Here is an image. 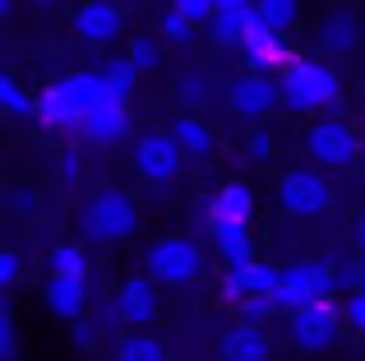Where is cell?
<instances>
[{
	"label": "cell",
	"mask_w": 365,
	"mask_h": 361,
	"mask_svg": "<svg viewBox=\"0 0 365 361\" xmlns=\"http://www.w3.org/2000/svg\"><path fill=\"white\" fill-rule=\"evenodd\" d=\"M102 98H107L102 70H74L65 79H56L51 88L37 93V121L46 130H79Z\"/></svg>",
	"instance_id": "cell-1"
},
{
	"label": "cell",
	"mask_w": 365,
	"mask_h": 361,
	"mask_svg": "<svg viewBox=\"0 0 365 361\" xmlns=\"http://www.w3.org/2000/svg\"><path fill=\"white\" fill-rule=\"evenodd\" d=\"M277 79H282V107L296 111V116H314V111H338L342 107V79L319 56H296Z\"/></svg>",
	"instance_id": "cell-2"
},
{
	"label": "cell",
	"mask_w": 365,
	"mask_h": 361,
	"mask_svg": "<svg viewBox=\"0 0 365 361\" xmlns=\"http://www.w3.org/2000/svg\"><path fill=\"white\" fill-rule=\"evenodd\" d=\"M139 227V204L125 190H98L83 208V236L98 245H116L125 236H134Z\"/></svg>",
	"instance_id": "cell-3"
},
{
	"label": "cell",
	"mask_w": 365,
	"mask_h": 361,
	"mask_svg": "<svg viewBox=\"0 0 365 361\" xmlns=\"http://www.w3.org/2000/svg\"><path fill=\"white\" fill-rule=\"evenodd\" d=\"M338 292V264L329 260H292L282 264V288H277V301H282V310L292 315V310L310 306V301H324Z\"/></svg>",
	"instance_id": "cell-4"
},
{
	"label": "cell",
	"mask_w": 365,
	"mask_h": 361,
	"mask_svg": "<svg viewBox=\"0 0 365 361\" xmlns=\"http://www.w3.org/2000/svg\"><path fill=\"white\" fill-rule=\"evenodd\" d=\"M277 208L287 218H319L324 208L333 204V185L324 180L319 167H287L277 176Z\"/></svg>",
	"instance_id": "cell-5"
},
{
	"label": "cell",
	"mask_w": 365,
	"mask_h": 361,
	"mask_svg": "<svg viewBox=\"0 0 365 361\" xmlns=\"http://www.w3.org/2000/svg\"><path fill=\"white\" fill-rule=\"evenodd\" d=\"M342 329H347V315H342V306L333 297L310 301V306L292 310V320H287V334H292V343L301 352H329Z\"/></svg>",
	"instance_id": "cell-6"
},
{
	"label": "cell",
	"mask_w": 365,
	"mask_h": 361,
	"mask_svg": "<svg viewBox=\"0 0 365 361\" xmlns=\"http://www.w3.org/2000/svg\"><path fill=\"white\" fill-rule=\"evenodd\" d=\"M143 269L162 283V288H176V283H190L204 273V250L190 236H158L143 255Z\"/></svg>",
	"instance_id": "cell-7"
},
{
	"label": "cell",
	"mask_w": 365,
	"mask_h": 361,
	"mask_svg": "<svg viewBox=\"0 0 365 361\" xmlns=\"http://www.w3.org/2000/svg\"><path fill=\"white\" fill-rule=\"evenodd\" d=\"M305 153L314 167H351L361 158V135L342 116H319L305 130Z\"/></svg>",
	"instance_id": "cell-8"
},
{
	"label": "cell",
	"mask_w": 365,
	"mask_h": 361,
	"mask_svg": "<svg viewBox=\"0 0 365 361\" xmlns=\"http://www.w3.org/2000/svg\"><path fill=\"white\" fill-rule=\"evenodd\" d=\"M180 167H185V148L176 144L171 130H148V135L134 139V172L143 180L167 185V180L180 176Z\"/></svg>",
	"instance_id": "cell-9"
},
{
	"label": "cell",
	"mask_w": 365,
	"mask_h": 361,
	"mask_svg": "<svg viewBox=\"0 0 365 361\" xmlns=\"http://www.w3.org/2000/svg\"><path fill=\"white\" fill-rule=\"evenodd\" d=\"M227 107L241 121H264L273 107H282V79H273V74H264V70L236 74V79L227 83Z\"/></svg>",
	"instance_id": "cell-10"
},
{
	"label": "cell",
	"mask_w": 365,
	"mask_h": 361,
	"mask_svg": "<svg viewBox=\"0 0 365 361\" xmlns=\"http://www.w3.org/2000/svg\"><path fill=\"white\" fill-rule=\"evenodd\" d=\"M241 51H245V70H264V74H282L287 65L296 61V51H292V42H287V33L282 28H273L268 19H250V28H245V42H241Z\"/></svg>",
	"instance_id": "cell-11"
},
{
	"label": "cell",
	"mask_w": 365,
	"mask_h": 361,
	"mask_svg": "<svg viewBox=\"0 0 365 361\" xmlns=\"http://www.w3.org/2000/svg\"><path fill=\"white\" fill-rule=\"evenodd\" d=\"M282 288V264L268 260H245V264H227L222 273V301L241 306L245 297H277Z\"/></svg>",
	"instance_id": "cell-12"
},
{
	"label": "cell",
	"mask_w": 365,
	"mask_h": 361,
	"mask_svg": "<svg viewBox=\"0 0 365 361\" xmlns=\"http://www.w3.org/2000/svg\"><path fill=\"white\" fill-rule=\"evenodd\" d=\"M158 288L162 283L153 278V273H139V278H125L120 288H116V315H120V325H130V329H153V320H158V310H162V297H158Z\"/></svg>",
	"instance_id": "cell-13"
},
{
	"label": "cell",
	"mask_w": 365,
	"mask_h": 361,
	"mask_svg": "<svg viewBox=\"0 0 365 361\" xmlns=\"http://www.w3.org/2000/svg\"><path fill=\"white\" fill-rule=\"evenodd\" d=\"M70 24H74V37H83L93 46H107L125 33V14H120L116 0H83Z\"/></svg>",
	"instance_id": "cell-14"
},
{
	"label": "cell",
	"mask_w": 365,
	"mask_h": 361,
	"mask_svg": "<svg viewBox=\"0 0 365 361\" xmlns=\"http://www.w3.org/2000/svg\"><path fill=\"white\" fill-rule=\"evenodd\" d=\"M79 135L88 139V144H98V148L120 144V139L130 135V102L116 98V93H107V98L88 111V121L79 126Z\"/></svg>",
	"instance_id": "cell-15"
},
{
	"label": "cell",
	"mask_w": 365,
	"mask_h": 361,
	"mask_svg": "<svg viewBox=\"0 0 365 361\" xmlns=\"http://www.w3.org/2000/svg\"><path fill=\"white\" fill-rule=\"evenodd\" d=\"M361 42H365V28H361V14H351V9H333V14H324L319 28H314L319 56H351Z\"/></svg>",
	"instance_id": "cell-16"
},
{
	"label": "cell",
	"mask_w": 365,
	"mask_h": 361,
	"mask_svg": "<svg viewBox=\"0 0 365 361\" xmlns=\"http://www.w3.org/2000/svg\"><path fill=\"white\" fill-rule=\"evenodd\" d=\"M42 301L51 315L61 320H79L88 310V273H51L42 288Z\"/></svg>",
	"instance_id": "cell-17"
},
{
	"label": "cell",
	"mask_w": 365,
	"mask_h": 361,
	"mask_svg": "<svg viewBox=\"0 0 365 361\" xmlns=\"http://www.w3.org/2000/svg\"><path fill=\"white\" fill-rule=\"evenodd\" d=\"M208 236H213V250L222 255V264L255 260V232H250V218H208Z\"/></svg>",
	"instance_id": "cell-18"
},
{
	"label": "cell",
	"mask_w": 365,
	"mask_h": 361,
	"mask_svg": "<svg viewBox=\"0 0 365 361\" xmlns=\"http://www.w3.org/2000/svg\"><path fill=\"white\" fill-rule=\"evenodd\" d=\"M217 357L222 361H268L273 357V343H268L264 325L241 320V325H232L222 338H217Z\"/></svg>",
	"instance_id": "cell-19"
},
{
	"label": "cell",
	"mask_w": 365,
	"mask_h": 361,
	"mask_svg": "<svg viewBox=\"0 0 365 361\" xmlns=\"http://www.w3.org/2000/svg\"><path fill=\"white\" fill-rule=\"evenodd\" d=\"M171 135H176V144L185 148V158H208L217 148V135H213V126H208L199 111H180L176 121H171Z\"/></svg>",
	"instance_id": "cell-20"
},
{
	"label": "cell",
	"mask_w": 365,
	"mask_h": 361,
	"mask_svg": "<svg viewBox=\"0 0 365 361\" xmlns=\"http://www.w3.org/2000/svg\"><path fill=\"white\" fill-rule=\"evenodd\" d=\"M255 19V5H217V14L204 24V33L222 46H241L245 42V28Z\"/></svg>",
	"instance_id": "cell-21"
},
{
	"label": "cell",
	"mask_w": 365,
	"mask_h": 361,
	"mask_svg": "<svg viewBox=\"0 0 365 361\" xmlns=\"http://www.w3.org/2000/svg\"><path fill=\"white\" fill-rule=\"evenodd\" d=\"M213 93H217V83H213V74H204V70H185L171 83V98L180 102V111H204L208 102H213Z\"/></svg>",
	"instance_id": "cell-22"
},
{
	"label": "cell",
	"mask_w": 365,
	"mask_h": 361,
	"mask_svg": "<svg viewBox=\"0 0 365 361\" xmlns=\"http://www.w3.org/2000/svg\"><path fill=\"white\" fill-rule=\"evenodd\" d=\"M208 218H255V190L245 180H227L213 199H208Z\"/></svg>",
	"instance_id": "cell-23"
},
{
	"label": "cell",
	"mask_w": 365,
	"mask_h": 361,
	"mask_svg": "<svg viewBox=\"0 0 365 361\" xmlns=\"http://www.w3.org/2000/svg\"><path fill=\"white\" fill-rule=\"evenodd\" d=\"M116 361H167V343L153 329H130L116 343Z\"/></svg>",
	"instance_id": "cell-24"
},
{
	"label": "cell",
	"mask_w": 365,
	"mask_h": 361,
	"mask_svg": "<svg viewBox=\"0 0 365 361\" xmlns=\"http://www.w3.org/2000/svg\"><path fill=\"white\" fill-rule=\"evenodd\" d=\"M0 107H5V116H14V121L37 116V98L14 79V74H0Z\"/></svg>",
	"instance_id": "cell-25"
},
{
	"label": "cell",
	"mask_w": 365,
	"mask_h": 361,
	"mask_svg": "<svg viewBox=\"0 0 365 361\" xmlns=\"http://www.w3.org/2000/svg\"><path fill=\"white\" fill-rule=\"evenodd\" d=\"M46 269L51 273H88V250L83 241H61L46 250Z\"/></svg>",
	"instance_id": "cell-26"
},
{
	"label": "cell",
	"mask_w": 365,
	"mask_h": 361,
	"mask_svg": "<svg viewBox=\"0 0 365 361\" xmlns=\"http://www.w3.org/2000/svg\"><path fill=\"white\" fill-rule=\"evenodd\" d=\"M134 79H139V70H134L130 56H111L107 65H102V83H107V93H116V98L130 102L134 93Z\"/></svg>",
	"instance_id": "cell-27"
},
{
	"label": "cell",
	"mask_w": 365,
	"mask_h": 361,
	"mask_svg": "<svg viewBox=\"0 0 365 361\" xmlns=\"http://www.w3.org/2000/svg\"><path fill=\"white\" fill-rule=\"evenodd\" d=\"M255 14L268 19L273 28H282V33H292L296 19H301V0H255Z\"/></svg>",
	"instance_id": "cell-28"
},
{
	"label": "cell",
	"mask_w": 365,
	"mask_h": 361,
	"mask_svg": "<svg viewBox=\"0 0 365 361\" xmlns=\"http://www.w3.org/2000/svg\"><path fill=\"white\" fill-rule=\"evenodd\" d=\"M273 153H277L273 130H245V139H241V158L245 163H268Z\"/></svg>",
	"instance_id": "cell-29"
},
{
	"label": "cell",
	"mask_w": 365,
	"mask_h": 361,
	"mask_svg": "<svg viewBox=\"0 0 365 361\" xmlns=\"http://www.w3.org/2000/svg\"><path fill=\"white\" fill-rule=\"evenodd\" d=\"M195 33H199V24L190 14H180L176 5L162 14V37H167V42H180V46H185V42H195Z\"/></svg>",
	"instance_id": "cell-30"
},
{
	"label": "cell",
	"mask_w": 365,
	"mask_h": 361,
	"mask_svg": "<svg viewBox=\"0 0 365 361\" xmlns=\"http://www.w3.org/2000/svg\"><path fill=\"white\" fill-rule=\"evenodd\" d=\"M236 315L250 320V325H264V320L287 315V310H282V301H277V297H245L241 306H236Z\"/></svg>",
	"instance_id": "cell-31"
},
{
	"label": "cell",
	"mask_w": 365,
	"mask_h": 361,
	"mask_svg": "<svg viewBox=\"0 0 365 361\" xmlns=\"http://www.w3.org/2000/svg\"><path fill=\"white\" fill-rule=\"evenodd\" d=\"M125 56L134 61V70H139V74H148V70H158V65H162V46H158V37H134Z\"/></svg>",
	"instance_id": "cell-32"
},
{
	"label": "cell",
	"mask_w": 365,
	"mask_h": 361,
	"mask_svg": "<svg viewBox=\"0 0 365 361\" xmlns=\"http://www.w3.org/2000/svg\"><path fill=\"white\" fill-rule=\"evenodd\" d=\"M19 352V334H14V306H9V297L0 301V357L14 361Z\"/></svg>",
	"instance_id": "cell-33"
},
{
	"label": "cell",
	"mask_w": 365,
	"mask_h": 361,
	"mask_svg": "<svg viewBox=\"0 0 365 361\" xmlns=\"http://www.w3.org/2000/svg\"><path fill=\"white\" fill-rule=\"evenodd\" d=\"M338 288H347V292L365 288V255H351V260L338 264Z\"/></svg>",
	"instance_id": "cell-34"
},
{
	"label": "cell",
	"mask_w": 365,
	"mask_h": 361,
	"mask_svg": "<svg viewBox=\"0 0 365 361\" xmlns=\"http://www.w3.org/2000/svg\"><path fill=\"white\" fill-rule=\"evenodd\" d=\"M342 315H347V329H356V334H365V288L347 292V301H342Z\"/></svg>",
	"instance_id": "cell-35"
},
{
	"label": "cell",
	"mask_w": 365,
	"mask_h": 361,
	"mask_svg": "<svg viewBox=\"0 0 365 361\" xmlns=\"http://www.w3.org/2000/svg\"><path fill=\"white\" fill-rule=\"evenodd\" d=\"M171 5H176L180 14H190L195 24H208V19L217 14V0H171Z\"/></svg>",
	"instance_id": "cell-36"
},
{
	"label": "cell",
	"mask_w": 365,
	"mask_h": 361,
	"mask_svg": "<svg viewBox=\"0 0 365 361\" xmlns=\"http://www.w3.org/2000/svg\"><path fill=\"white\" fill-rule=\"evenodd\" d=\"M79 176H83V158L74 153V148L61 153V180H65V185H79Z\"/></svg>",
	"instance_id": "cell-37"
},
{
	"label": "cell",
	"mask_w": 365,
	"mask_h": 361,
	"mask_svg": "<svg viewBox=\"0 0 365 361\" xmlns=\"http://www.w3.org/2000/svg\"><path fill=\"white\" fill-rule=\"evenodd\" d=\"M14 283H19V255L14 250H0V288H14Z\"/></svg>",
	"instance_id": "cell-38"
},
{
	"label": "cell",
	"mask_w": 365,
	"mask_h": 361,
	"mask_svg": "<svg viewBox=\"0 0 365 361\" xmlns=\"http://www.w3.org/2000/svg\"><path fill=\"white\" fill-rule=\"evenodd\" d=\"M70 334H74V343H79V347H93V343H98V329H93L88 325V320H70Z\"/></svg>",
	"instance_id": "cell-39"
},
{
	"label": "cell",
	"mask_w": 365,
	"mask_h": 361,
	"mask_svg": "<svg viewBox=\"0 0 365 361\" xmlns=\"http://www.w3.org/2000/svg\"><path fill=\"white\" fill-rule=\"evenodd\" d=\"M33 204H37L33 190H14V195H9V208H14V213H33Z\"/></svg>",
	"instance_id": "cell-40"
},
{
	"label": "cell",
	"mask_w": 365,
	"mask_h": 361,
	"mask_svg": "<svg viewBox=\"0 0 365 361\" xmlns=\"http://www.w3.org/2000/svg\"><path fill=\"white\" fill-rule=\"evenodd\" d=\"M351 250L365 255V218H356V223H351Z\"/></svg>",
	"instance_id": "cell-41"
},
{
	"label": "cell",
	"mask_w": 365,
	"mask_h": 361,
	"mask_svg": "<svg viewBox=\"0 0 365 361\" xmlns=\"http://www.w3.org/2000/svg\"><path fill=\"white\" fill-rule=\"evenodd\" d=\"M28 5H33V9H61L65 0H28Z\"/></svg>",
	"instance_id": "cell-42"
},
{
	"label": "cell",
	"mask_w": 365,
	"mask_h": 361,
	"mask_svg": "<svg viewBox=\"0 0 365 361\" xmlns=\"http://www.w3.org/2000/svg\"><path fill=\"white\" fill-rule=\"evenodd\" d=\"M14 14V0H0V19H9Z\"/></svg>",
	"instance_id": "cell-43"
},
{
	"label": "cell",
	"mask_w": 365,
	"mask_h": 361,
	"mask_svg": "<svg viewBox=\"0 0 365 361\" xmlns=\"http://www.w3.org/2000/svg\"><path fill=\"white\" fill-rule=\"evenodd\" d=\"M217 5H255V0H217Z\"/></svg>",
	"instance_id": "cell-44"
},
{
	"label": "cell",
	"mask_w": 365,
	"mask_h": 361,
	"mask_svg": "<svg viewBox=\"0 0 365 361\" xmlns=\"http://www.w3.org/2000/svg\"><path fill=\"white\" fill-rule=\"evenodd\" d=\"M361 28H365V14H361Z\"/></svg>",
	"instance_id": "cell-45"
}]
</instances>
